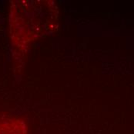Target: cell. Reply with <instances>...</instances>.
<instances>
[{
  "instance_id": "6da1fadb",
  "label": "cell",
  "mask_w": 134,
  "mask_h": 134,
  "mask_svg": "<svg viewBox=\"0 0 134 134\" xmlns=\"http://www.w3.org/2000/svg\"><path fill=\"white\" fill-rule=\"evenodd\" d=\"M0 134H29L26 126L22 120L12 118H0Z\"/></svg>"
}]
</instances>
